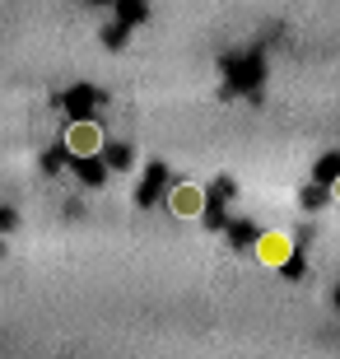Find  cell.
I'll return each mask as SVG.
<instances>
[{"label": "cell", "mask_w": 340, "mask_h": 359, "mask_svg": "<svg viewBox=\"0 0 340 359\" xmlns=\"http://www.w3.org/2000/svg\"><path fill=\"white\" fill-rule=\"evenodd\" d=\"M168 205H172V215L196 219V215L205 210V191H200V187H191V182H177V187H172V196H168Z\"/></svg>", "instance_id": "6da1fadb"}, {"label": "cell", "mask_w": 340, "mask_h": 359, "mask_svg": "<svg viewBox=\"0 0 340 359\" xmlns=\"http://www.w3.org/2000/svg\"><path fill=\"white\" fill-rule=\"evenodd\" d=\"M70 149L75 154H93L98 149V126H89V121L84 126H70Z\"/></svg>", "instance_id": "7a4b0ae2"}, {"label": "cell", "mask_w": 340, "mask_h": 359, "mask_svg": "<svg viewBox=\"0 0 340 359\" xmlns=\"http://www.w3.org/2000/svg\"><path fill=\"white\" fill-rule=\"evenodd\" d=\"M331 191H336V201H340V177H336V187H331Z\"/></svg>", "instance_id": "3957f363"}]
</instances>
